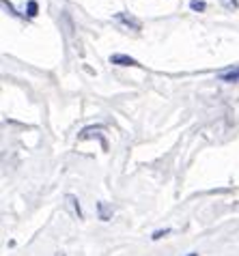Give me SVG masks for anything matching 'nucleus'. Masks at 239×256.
<instances>
[{"label": "nucleus", "instance_id": "1", "mask_svg": "<svg viewBox=\"0 0 239 256\" xmlns=\"http://www.w3.org/2000/svg\"><path fill=\"white\" fill-rule=\"evenodd\" d=\"M114 20H118L123 26H128V28H132V30H140L142 28V22L140 20H136V18H132V16H128V13H114Z\"/></svg>", "mask_w": 239, "mask_h": 256}, {"label": "nucleus", "instance_id": "2", "mask_svg": "<svg viewBox=\"0 0 239 256\" xmlns=\"http://www.w3.org/2000/svg\"><path fill=\"white\" fill-rule=\"evenodd\" d=\"M110 62L112 65H121V67H140L138 60L132 58V56H128V54H112Z\"/></svg>", "mask_w": 239, "mask_h": 256}, {"label": "nucleus", "instance_id": "3", "mask_svg": "<svg viewBox=\"0 0 239 256\" xmlns=\"http://www.w3.org/2000/svg\"><path fill=\"white\" fill-rule=\"evenodd\" d=\"M220 80L222 82H239V67L228 69V71H224V74H220Z\"/></svg>", "mask_w": 239, "mask_h": 256}, {"label": "nucleus", "instance_id": "4", "mask_svg": "<svg viewBox=\"0 0 239 256\" xmlns=\"http://www.w3.org/2000/svg\"><path fill=\"white\" fill-rule=\"evenodd\" d=\"M97 211H100V220H104V222H108L112 218V207H108L106 202H97Z\"/></svg>", "mask_w": 239, "mask_h": 256}, {"label": "nucleus", "instance_id": "5", "mask_svg": "<svg viewBox=\"0 0 239 256\" xmlns=\"http://www.w3.org/2000/svg\"><path fill=\"white\" fill-rule=\"evenodd\" d=\"M190 9L202 13V11L207 9V4H205V0H190Z\"/></svg>", "mask_w": 239, "mask_h": 256}, {"label": "nucleus", "instance_id": "6", "mask_svg": "<svg viewBox=\"0 0 239 256\" xmlns=\"http://www.w3.org/2000/svg\"><path fill=\"white\" fill-rule=\"evenodd\" d=\"M26 11H28V18H34V16H37V13H39V4L34 2V0H28Z\"/></svg>", "mask_w": 239, "mask_h": 256}, {"label": "nucleus", "instance_id": "7", "mask_svg": "<svg viewBox=\"0 0 239 256\" xmlns=\"http://www.w3.org/2000/svg\"><path fill=\"white\" fill-rule=\"evenodd\" d=\"M222 6H224V9L235 11V9H239V2H237V0H222Z\"/></svg>", "mask_w": 239, "mask_h": 256}, {"label": "nucleus", "instance_id": "8", "mask_svg": "<svg viewBox=\"0 0 239 256\" xmlns=\"http://www.w3.org/2000/svg\"><path fill=\"white\" fill-rule=\"evenodd\" d=\"M166 234H170V228H164V230H156L151 234V239L153 241H158V239H162V237H166Z\"/></svg>", "mask_w": 239, "mask_h": 256}, {"label": "nucleus", "instance_id": "9", "mask_svg": "<svg viewBox=\"0 0 239 256\" xmlns=\"http://www.w3.org/2000/svg\"><path fill=\"white\" fill-rule=\"evenodd\" d=\"M67 200H69V202H74V209H76V213H78V218H82V209H80V202L76 200L74 196H67Z\"/></svg>", "mask_w": 239, "mask_h": 256}, {"label": "nucleus", "instance_id": "10", "mask_svg": "<svg viewBox=\"0 0 239 256\" xmlns=\"http://www.w3.org/2000/svg\"><path fill=\"white\" fill-rule=\"evenodd\" d=\"M188 256H198V254H196V252H192V254H188Z\"/></svg>", "mask_w": 239, "mask_h": 256}, {"label": "nucleus", "instance_id": "11", "mask_svg": "<svg viewBox=\"0 0 239 256\" xmlns=\"http://www.w3.org/2000/svg\"><path fill=\"white\" fill-rule=\"evenodd\" d=\"M58 256H62V254H58Z\"/></svg>", "mask_w": 239, "mask_h": 256}]
</instances>
